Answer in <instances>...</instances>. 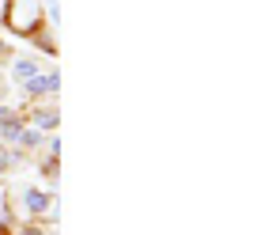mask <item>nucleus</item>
<instances>
[{
    "label": "nucleus",
    "mask_w": 253,
    "mask_h": 235,
    "mask_svg": "<svg viewBox=\"0 0 253 235\" xmlns=\"http://www.w3.org/2000/svg\"><path fill=\"white\" fill-rule=\"evenodd\" d=\"M4 27L19 38H34L38 31H45L42 0H4Z\"/></svg>",
    "instance_id": "nucleus-1"
},
{
    "label": "nucleus",
    "mask_w": 253,
    "mask_h": 235,
    "mask_svg": "<svg viewBox=\"0 0 253 235\" xmlns=\"http://www.w3.org/2000/svg\"><path fill=\"white\" fill-rule=\"evenodd\" d=\"M11 76H15V84L38 76V57H15V61H11Z\"/></svg>",
    "instance_id": "nucleus-6"
},
{
    "label": "nucleus",
    "mask_w": 253,
    "mask_h": 235,
    "mask_svg": "<svg viewBox=\"0 0 253 235\" xmlns=\"http://www.w3.org/2000/svg\"><path fill=\"white\" fill-rule=\"evenodd\" d=\"M19 235H49V232L42 228V220H23V224H19Z\"/></svg>",
    "instance_id": "nucleus-9"
},
{
    "label": "nucleus",
    "mask_w": 253,
    "mask_h": 235,
    "mask_svg": "<svg viewBox=\"0 0 253 235\" xmlns=\"http://www.w3.org/2000/svg\"><path fill=\"white\" fill-rule=\"evenodd\" d=\"M23 152H42V144H45V133H38L34 125H23V133H19V140H15Z\"/></svg>",
    "instance_id": "nucleus-7"
},
{
    "label": "nucleus",
    "mask_w": 253,
    "mask_h": 235,
    "mask_svg": "<svg viewBox=\"0 0 253 235\" xmlns=\"http://www.w3.org/2000/svg\"><path fill=\"white\" fill-rule=\"evenodd\" d=\"M19 213H23V220H61V201L53 197V190L23 186L19 190Z\"/></svg>",
    "instance_id": "nucleus-2"
},
{
    "label": "nucleus",
    "mask_w": 253,
    "mask_h": 235,
    "mask_svg": "<svg viewBox=\"0 0 253 235\" xmlns=\"http://www.w3.org/2000/svg\"><path fill=\"white\" fill-rule=\"evenodd\" d=\"M31 125L38 133H57L61 129V110L57 107H34L31 110Z\"/></svg>",
    "instance_id": "nucleus-4"
},
{
    "label": "nucleus",
    "mask_w": 253,
    "mask_h": 235,
    "mask_svg": "<svg viewBox=\"0 0 253 235\" xmlns=\"http://www.w3.org/2000/svg\"><path fill=\"white\" fill-rule=\"evenodd\" d=\"M0 235H11V232H8V224H4V220H0Z\"/></svg>",
    "instance_id": "nucleus-10"
},
{
    "label": "nucleus",
    "mask_w": 253,
    "mask_h": 235,
    "mask_svg": "<svg viewBox=\"0 0 253 235\" xmlns=\"http://www.w3.org/2000/svg\"><path fill=\"white\" fill-rule=\"evenodd\" d=\"M61 91V72H38L31 80H23V95L27 99H53Z\"/></svg>",
    "instance_id": "nucleus-3"
},
{
    "label": "nucleus",
    "mask_w": 253,
    "mask_h": 235,
    "mask_svg": "<svg viewBox=\"0 0 253 235\" xmlns=\"http://www.w3.org/2000/svg\"><path fill=\"white\" fill-rule=\"evenodd\" d=\"M0 57H4V38H0Z\"/></svg>",
    "instance_id": "nucleus-11"
},
{
    "label": "nucleus",
    "mask_w": 253,
    "mask_h": 235,
    "mask_svg": "<svg viewBox=\"0 0 253 235\" xmlns=\"http://www.w3.org/2000/svg\"><path fill=\"white\" fill-rule=\"evenodd\" d=\"M23 163H27V152H23L19 144H4V148H0V171H15Z\"/></svg>",
    "instance_id": "nucleus-5"
},
{
    "label": "nucleus",
    "mask_w": 253,
    "mask_h": 235,
    "mask_svg": "<svg viewBox=\"0 0 253 235\" xmlns=\"http://www.w3.org/2000/svg\"><path fill=\"white\" fill-rule=\"evenodd\" d=\"M34 42H38V50H42V54H57V42H53V34L49 31H38V34H34Z\"/></svg>",
    "instance_id": "nucleus-8"
}]
</instances>
